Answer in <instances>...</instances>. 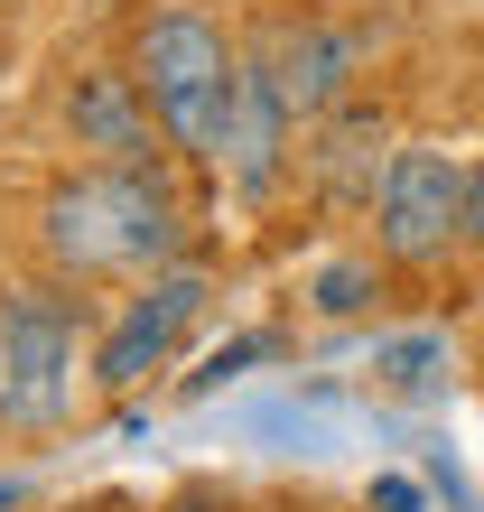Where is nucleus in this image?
I'll return each mask as SVG.
<instances>
[{
    "label": "nucleus",
    "instance_id": "obj_9",
    "mask_svg": "<svg viewBox=\"0 0 484 512\" xmlns=\"http://www.w3.org/2000/svg\"><path fill=\"white\" fill-rule=\"evenodd\" d=\"M363 56H373V38H363L354 19H280V84H289L298 131L326 122L336 103H354Z\"/></svg>",
    "mask_w": 484,
    "mask_h": 512
},
{
    "label": "nucleus",
    "instance_id": "obj_10",
    "mask_svg": "<svg viewBox=\"0 0 484 512\" xmlns=\"http://www.w3.org/2000/svg\"><path fill=\"white\" fill-rule=\"evenodd\" d=\"M382 280H391V270H382L373 252H336V261L308 270V308H317V317H363V308L382 298Z\"/></svg>",
    "mask_w": 484,
    "mask_h": 512
},
{
    "label": "nucleus",
    "instance_id": "obj_12",
    "mask_svg": "<svg viewBox=\"0 0 484 512\" xmlns=\"http://www.w3.org/2000/svg\"><path fill=\"white\" fill-rule=\"evenodd\" d=\"M270 354H280V336H233V345H215V354H205V364L177 382V391H187V401H205V391H224L242 364H270Z\"/></svg>",
    "mask_w": 484,
    "mask_h": 512
},
{
    "label": "nucleus",
    "instance_id": "obj_15",
    "mask_svg": "<svg viewBox=\"0 0 484 512\" xmlns=\"http://www.w3.org/2000/svg\"><path fill=\"white\" fill-rule=\"evenodd\" d=\"M168 512H224V503H215V494H177Z\"/></svg>",
    "mask_w": 484,
    "mask_h": 512
},
{
    "label": "nucleus",
    "instance_id": "obj_7",
    "mask_svg": "<svg viewBox=\"0 0 484 512\" xmlns=\"http://www.w3.org/2000/svg\"><path fill=\"white\" fill-rule=\"evenodd\" d=\"M391 122H382V103H336L326 122L298 131V168H308V196L326 205V215H363L373 224V196H382V168H391Z\"/></svg>",
    "mask_w": 484,
    "mask_h": 512
},
{
    "label": "nucleus",
    "instance_id": "obj_13",
    "mask_svg": "<svg viewBox=\"0 0 484 512\" xmlns=\"http://www.w3.org/2000/svg\"><path fill=\"white\" fill-rule=\"evenodd\" d=\"M363 512H429V494H419L410 475H373V494H363Z\"/></svg>",
    "mask_w": 484,
    "mask_h": 512
},
{
    "label": "nucleus",
    "instance_id": "obj_8",
    "mask_svg": "<svg viewBox=\"0 0 484 512\" xmlns=\"http://www.w3.org/2000/svg\"><path fill=\"white\" fill-rule=\"evenodd\" d=\"M38 252L56 280H131L121 270V233H112V205L94 187V168H75V177H56V187L38 196Z\"/></svg>",
    "mask_w": 484,
    "mask_h": 512
},
{
    "label": "nucleus",
    "instance_id": "obj_11",
    "mask_svg": "<svg viewBox=\"0 0 484 512\" xmlns=\"http://www.w3.org/2000/svg\"><path fill=\"white\" fill-rule=\"evenodd\" d=\"M373 373H382L391 391H429V382L447 373V345H438V336H401V345H373Z\"/></svg>",
    "mask_w": 484,
    "mask_h": 512
},
{
    "label": "nucleus",
    "instance_id": "obj_14",
    "mask_svg": "<svg viewBox=\"0 0 484 512\" xmlns=\"http://www.w3.org/2000/svg\"><path fill=\"white\" fill-rule=\"evenodd\" d=\"M466 252L484 261V149L466 159Z\"/></svg>",
    "mask_w": 484,
    "mask_h": 512
},
{
    "label": "nucleus",
    "instance_id": "obj_1",
    "mask_svg": "<svg viewBox=\"0 0 484 512\" xmlns=\"http://www.w3.org/2000/svg\"><path fill=\"white\" fill-rule=\"evenodd\" d=\"M121 66L140 75V94H149V112H159V131H168L177 159L224 168L242 47L224 38V19H215V10H196V0H159V10L131 28V56H121Z\"/></svg>",
    "mask_w": 484,
    "mask_h": 512
},
{
    "label": "nucleus",
    "instance_id": "obj_5",
    "mask_svg": "<svg viewBox=\"0 0 484 512\" xmlns=\"http://www.w3.org/2000/svg\"><path fill=\"white\" fill-rule=\"evenodd\" d=\"M289 168H298V112H289V84H280V19H261L252 38H242V75H233L224 187L242 205H270Z\"/></svg>",
    "mask_w": 484,
    "mask_h": 512
},
{
    "label": "nucleus",
    "instance_id": "obj_4",
    "mask_svg": "<svg viewBox=\"0 0 484 512\" xmlns=\"http://www.w3.org/2000/svg\"><path fill=\"white\" fill-rule=\"evenodd\" d=\"M447 252H466V159L438 140H401L373 196V261L419 280Z\"/></svg>",
    "mask_w": 484,
    "mask_h": 512
},
{
    "label": "nucleus",
    "instance_id": "obj_3",
    "mask_svg": "<svg viewBox=\"0 0 484 512\" xmlns=\"http://www.w3.org/2000/svg\"><path fill=\"white\" fill-rule=\"evenodd\" d=\"M205 308H215V270H205V261H168V270H149V280H131V298H121L112 326L94 336V391H103V401L149 391L177 354H187Z\"/></svg>",
    "mask_w": 484,
    "mask_h": 512
},
{
    "label": "nucleus",
    "instance_id": "obj_6",
    "mask_svg": "<svg viewBox=\"0 0 484 512\" xmlns=\"http://www.w3.org/2000/svg\"><path fill=\"white\" fill-rule=\"evenodd\" d=\"M56 112H66V140L84 149V168H149V159H177L131 66H75L66 94H56Z\"/></svg>",
    "mask_w": 484,
    "mask_h": 512
},
{
    "label": "nucleus",
    "instance_id": "obj_2",
    "mask_svg": "<svg viewBox=\"0 0 484 512\" xmlns=\"http://www.w3.org/2000/svg\"><path fill=\"white\" fill-rule=\"evenodd\" d=\"M75 382H94V317L66 280L0 289V429L47 438L75 419Z\"/></svg>",
    "mask_w": 484,
    "mask_h": 512
}]
</instances>
